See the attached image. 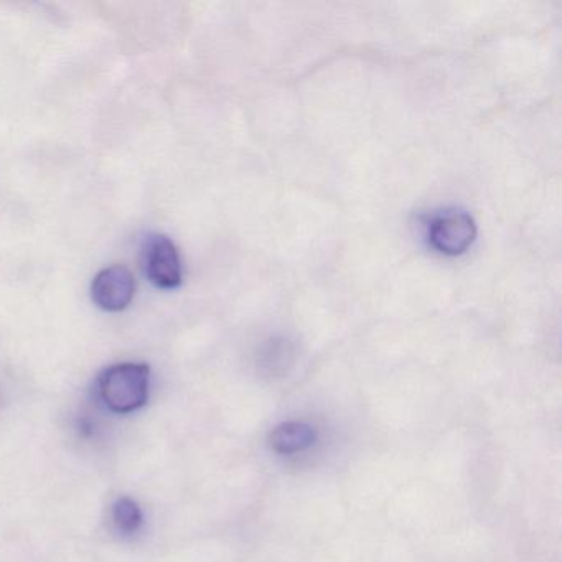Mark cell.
<instances>
[{
	"mask_svg": "<svg viewBox=\"0 0 562 562\" xmlns=\"http://www.w3.org/2000/svg\"><path fill=\"white\" fill-rule=\"evenodd\" d=\"M144 272L159 289H177L182 284V259L172 239L153 233L140 246Z\"/></svg>",
	"mask_w": 562,
	"mask_h": 562,
	"instance_id": "obj_3",
	"label": "cell"
},
{
	"mask_svg": "<svg viewBox=\"0 0 562 562\" xmlns=\"http://www.w3.org/2000/svg\"><path fill=\"white\" fill-rule=\"evenodd\" d=\"M317 432L314 427L305 423H284L272 429L269 436V446L281 456L304 452L314 446Z\"/></svg>",
	"mask_w": 562,
	"mask_h": 562,
	"instance_id": "obj_5",
	"label": "cell"
},
{
	"mask_svg": "<svg viewBox=\"0 0 562 562\" xmlns=\"http://www.w3.org/2000/svg\"><path fill=\"white\" fill-rule=\"evenodd\" d=\"M426 238L430 248L440 255H463L475 241V220L469 212L457 206L439 210L427 220Z\"/></svg>",
	"mask_w": 562,
	"mask_h": 562,
	"instance_id": "obj_2",
	"label": "cell"
},
{
	"mask_svg": "<svg viewBox=\"0 0 562 562\" xmlns=\"http://www.w3.org/2000/svg\"><path fill=\"white\" fill-rule=\"evenodd\" d=\"M143 519V512L134 499L121 498L113 506V522L117 532L123 536H131L139 531Z\"/></svg>",
	"mask_w": 562,
	"mask_h": 562,
	"instance_id": "obj_6",
	"label": "cell"
},
{
	"mask_svg": "<svg viewBox=\"0 0 562 562\" xmlns=\"http://www.w3.org/2000/svg\"><path fill=\"white\" fill-rule=\"evenodd\" d=\"M149 380L150 370L147 364H113V367L106 368L98 378V400L111 413H134L147 403Z\"/></svg>",
	"mask_w": 562,
	"mask_h": 562,
	"instance_id": "obj_1",
	"label": "cell"
},
{
	"mask_svg": "<svg viewBox=\"0 0 562 562\" xmlns=\"http://www.w3.org/2000/svg\"><path fill=\"white\" fill-rule=\"evenodd\" d=\"M136 294V279L126 266H111L98 272L91 284V299L106 312L130 307Z\"/></svg>",
	"mask_w": 562,
	"mask_h": 562,
	"instance_id": "obj_4",
	"label": "cell"
}]
</instances>
